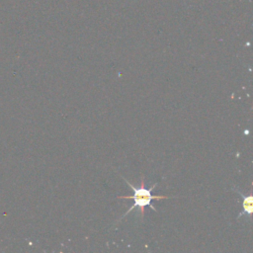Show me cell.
<instances>
[{
    "instance_id": "cell-2",
    "label": "cell",
    "mask_w": 253,
    "mask_h": 253,
    "mask_svg": "<svg viewBox=\"0 0 253 253\" xmlns=\"http://www.w3.org/2000/svg\"><path fill=\"white\" fill-rule=\"evenodd\" d=\"M234 191L238 192L239 195L243 198V211L237 215V218L241 217L242 215H246L250 219L251 213H252V196L251 195L245 196L243 193H241L238 189H235V188H234Z\"/></svg>"
},
{
    "instance_id": "cell-1",
    "label": "cell",
    "mask_w": 253,
    "mask_h": 253,
    "mask_svg": "<svg viewBox=\"0 0 253 253\" xmlns=\"http://www.w3.org/2000/svg\"><path fill=\"white\" fill-rule=\"evenodd\" d=\"M125 182L131 188L133 195L132 196H120L118 197L119 199H126V200H133V205L120 217L119 220L123 219L124 217H126L132 210L136 209L138 211V214L141 218H143L144 215V210L146 207H149L151 210L156 211V209L151 205V201L152 200H161V199H169V197H165V196H154L151 194V191L156 187V184H154L153 186H151L150 188L146 189L144 186V180H143V176H141V181H140V185L139 187H134L132 184H130L125 177H122Z\"/></svg>"
}]
</instances>
